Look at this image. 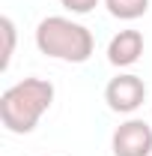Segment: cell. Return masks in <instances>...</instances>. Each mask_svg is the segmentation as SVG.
<instances>
[{"instance_id":"6da1fadb","label":"cell","mask_w":152,"mask_h":156,"mask_svg":"<svg viewBox=\"0 0 152 156\" xmlns=\"http://www.w3.org/2000/svg\"><path fill=\"white\" fill-rule=\"evenodd\" d=\"M51 105H54V84L48 78H36V75L24 78L3 90L0 123L15 135H30Z\"/></svg>"},{"instance_id":"7a4b0ae2","label":"cell","mask_w":152,"mask_h":156,"mask_svg":"<svg viewBox=\"0 0 152 156\" xmlns=\"http://www.w3.org/2000/svg\"><path fill=\"white\" fill-rule=\"evenodd\" d=\"M36 48L45 57L63 60V63H87L95 51V39L78 21L66 15H48L36 27Z\"/></svg>"},{"instance_id":"3957f363","label":"cell","mask_w":152,"mask_h":156,"mask_svg":"<svg viewBox=\"0 0 152 156\" xmlns=\"http://www.w3.org/2000/svg\"><path fill=\"white\" fill-rule=\"evenodd\" d=\"M143 99H146V81L134 72H122L111 78L104 87V102L116 114H134L143 105Z\"/></svg>"},{"instance_id":"277c9868","label":"cell","mask_w":152,"mask_h":156,"mask_svg":"<svg viewBox=\"0 0 152 156\" xmlns=\"http://www.w3.org/2000/svg\"><path fill=\"white\" fill-rule=\"evenodd\" d=\"M114 156H149L152 153V126L140 117L119 123L111 138Z\"/></svg>"},{"instance_id":"5b68a950","label":"cell","mask_w":152,"mask_h":156,"mask_svg":"<svg viewBox=\"0 0 152 156\" xmlns=\"http://www.w3.org/2000/svg\"><path fill=\"white\" fill-rule=\"evenodd\" d=\"M143 48H146L143 33L128 27V30H119V33L107 42V60H111V66H116V69H125V66H134V63L140 60Z\"/></svg>"},{"instance_id":"8992f818","label":"cell","mask_w":152,"mask_h":156,"mask_svg":"<svg viewBox=\"0 0 152 156\" xmlns=\"http://www.w3.org/2000/svg\"><path fill=\"white\" fill-rule=\"evenodd\" d=\"M104 6L119 21H134L149 12V0H104Z\"/></svg>"},{"instance_id":"52a82bcc","label":"cell","mask_w":152,"mask_h":156,"mask_svg":"<svg viewBox=\"0 0 152 156\" xmlns=\"http://www.w3.org/2000/svg\"><path fill=\"white\" fill-rule=\"evenodd\" d=\"M0 36H3V54H0V69L6 72L9 63H12V54H15V39H18V30H15V21L9 15L0 18Z\"/></svg>"},{"instance_id":"ba28073f","label":"cell","mask_w":152,"mask_h":156,"mask_svg":"<svg viewBox=\"0 0 152 156\" xmlns=\"http://www.w3.org/2000/svg\"><path fill=\"white\" fill-rule=\"evenodd\" d=\"M60 6L69 9L72 15H87V12H93L98 6V0H60Z\"/></svg>"},{"instance_id":"9c48e42d","label":"cell","mask_w":152,"mask_h":156,"mask_svg":"<svg viewBox=\"0 0 152 156\" xmlns=\"http://www.w3.org/2000/svg\"><path fill=\"white\" fill-rule=\"evenodd\" d=\"M45 156H51V153H45Z\"/></svg>"}]
</instances>
